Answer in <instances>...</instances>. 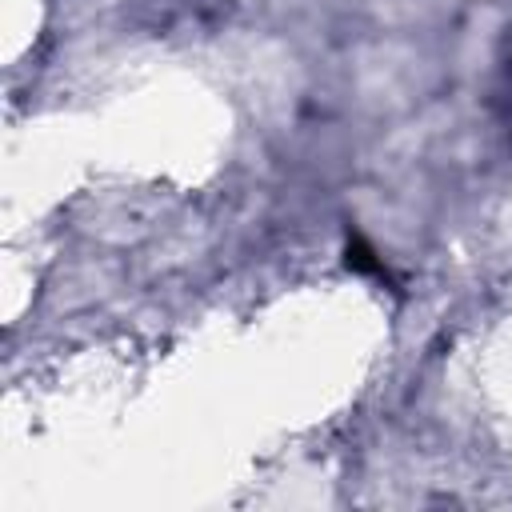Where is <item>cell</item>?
Listing matches in <instances>:
<instances>
[{
	"instance_id": "cell-1",
	"label": "cell",
	"mask_w": 512,
	"mask_h": 512,
	"mask_svg": "<svg viewBox=\"0 0 512 512\" xmlns=\"http://www.w3.org/2000/svg\"><path fill=\"white\" fill-rule=\"evenodd\" d=\"M348 268L356 272H372V276H388V268L376 260V252L364 240H348Z\"/></svg>"
}]
</instances>
